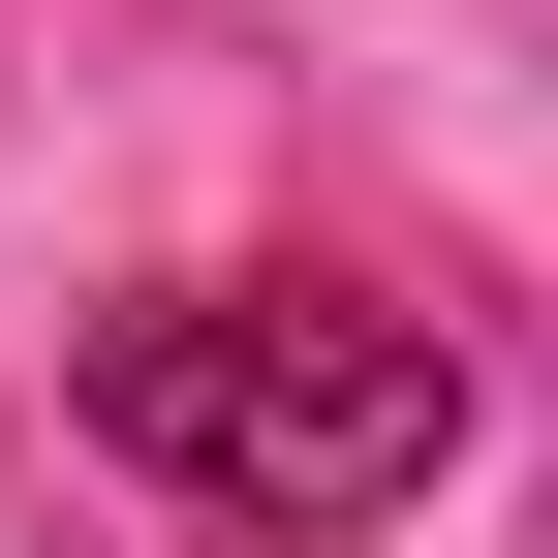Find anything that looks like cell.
<instances>
[{"mask_svg": "<svg viewBox=\"0 0 558 558\" xmlns=\"http://www.w3.org/2000/svg\"><path fill=\"white\" fill-rule=\"evenodd\" d=\"M94 435L156 465V497H218L279 558H341V527H403L465 465V373L403 311H341V279H186V311H124L94 341Z\"/></svg>", "mask_w": 558, "mask_h": 558, "instance_id": "obj_1", "label": "cell"}]
</instances>
